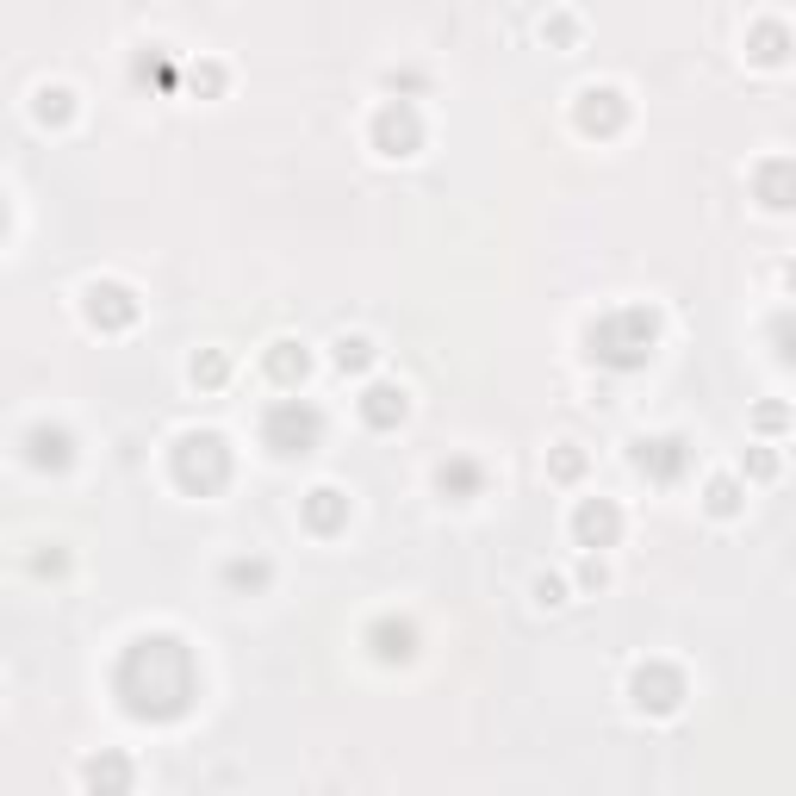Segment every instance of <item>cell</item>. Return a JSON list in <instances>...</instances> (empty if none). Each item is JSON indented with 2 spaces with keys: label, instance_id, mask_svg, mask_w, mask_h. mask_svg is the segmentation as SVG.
<instances>
[{
  "label": "cell",
  "instance_id": "1",
  "mask_svg": "<svg viewBox=\"0 0 796 796\" xmlns=\"http://www.w3.org/2000/svg\"><path fill=\"white\" fill-rule=\"evenodd\" d=\"M336 361H343V367H361V361H367V343H343V354H336Z\"/></svg>",
  "mask_w": 796,
  "mask_h": 796
}]
</instances>
